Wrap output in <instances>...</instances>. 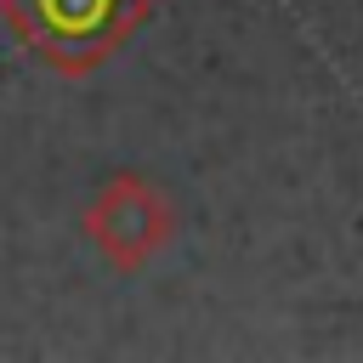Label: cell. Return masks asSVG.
I'll return each instance as SVG.
<instances>
[{
	"instance_id": "obj_2",
	"label": "cell",
	"mask_w": 363,
	"mask_h": 363,
	"mask_svg": "<svg viewBox=\"0 0 363 363\" xmlns=\"http://www.w3.org/2000/svg\"><path fill=\"white\" fill-rule=\"evenodd\" d=\"M176 204L170 193L147 176V170H113L91 187L85 210H79V233L85 244L102 255V267H113L119 278L147 272L170 244H176Z\"/></svg>"
},
{
	"instance_id": "obj_1",
	"label": "cell",
	"mask_w": 363,
	"mask_h": 363,
	"mask_svg": "<svg viewBox=\"0 0 363 363\" xmlns=\"http://www.w3.org/2000/svg\"><path fill=\"white\" fill-rule=\"evenodd\" d=\"M159 0H0L11 40L62 79L108 68L153 17Z\"/></svg>"
}]
</instances>
